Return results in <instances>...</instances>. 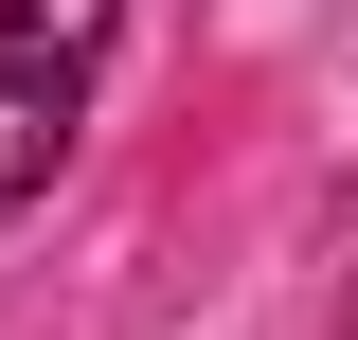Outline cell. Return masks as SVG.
<instances>
[{
  "instance_id": "6da1fadb",
  "label": "cell",
  "mask_w": 358,
  "mask_h": 340,
  "mask_svg": "<svg viewBox=\"0 0 358 340\" xmlns=\"http://www.w3.org/2000/svg\"><path fill=\"white\" fill-rule=\"evenodd\" d=\"M72 90H90V72L0 54V215H36V197H54V162H72Z\"/></svg>"
},
{
  "instance_id": "7a4b0ae2",
  "label": "cell",
  "mask_w": 358,
  "mask_h": 340,
  "mask_svg": "<svg viewBox=\"0 0 358 340\" xmlns=\"http://www.w3.org/2000/svg\"><path fill=\"white\" fill-rule=\"evenodd\" d=\"M108 18H126V0H0V54H54V72H90V54H108Z\"/></svg>"
}]
</instances>
